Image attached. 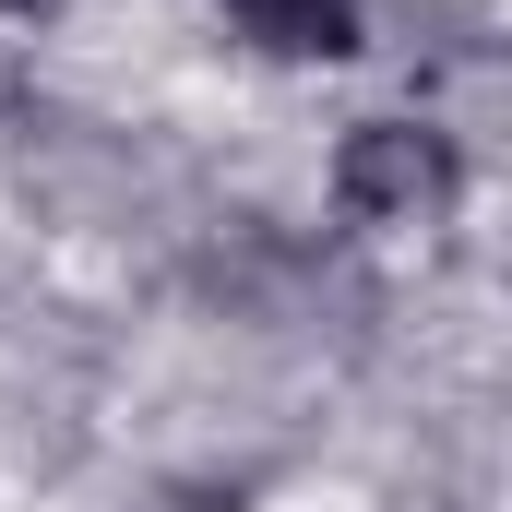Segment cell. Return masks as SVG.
<instances>
[{
  "mask_svg": "<svg viewBox=\"0 0 512 512\" xmlns=\"http://www.w3.org/2000/svg\"><path fill=\"white\" fill-rule=\"evenodd\" d=\"M274 60H346L358 48V0H227Z\"/></svg>",
  "mask_w": 512,
  "mask_h": 512,
  "instance_id": "cell-2",
  "label": "cell"
},
{
  "mask_svg": "<svg viewBox=\"0 0 512 512\" xmlns=\"http://www.w3.org/2000/svg\"><path fill=\"white\" fill-rule=\"evenodd\" d=\"M12 12H48V0H12Z\"/></svg>",
  "mask_w": 512,
  "mask_h": 512,
  "instance_id": "cell-3",
  "label": "cell"
},
{
  "mask_svg": "<svg viewBox=\"0 0 512 512\" xmlns=\"http://www.w3.org/2000/svg\"><path fill=\"white\" fill-rule=\"evenodd\" d=\"M334 191H346V215H370V227H429V215L465 191V167H453L441 131H417V120H358L346 155H334Z\"/></svg>",
  "mask_w": 512,
  "mask_h": 512,
  "instance_id": "cell-1",
  "label": "cell"
}]
</instances>
